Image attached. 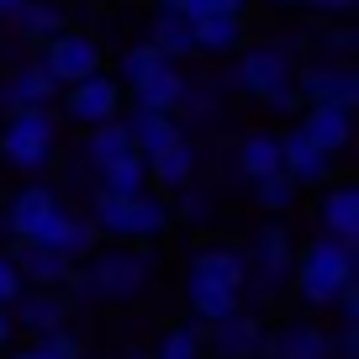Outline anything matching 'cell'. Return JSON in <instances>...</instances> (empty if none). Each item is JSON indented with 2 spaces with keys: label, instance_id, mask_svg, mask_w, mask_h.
I'll use <instances>...</instances> for the list:
<instances>
[{
  "label": "cell",
  "instance_id": "603a6c76",
  "mask_svg": "<svg viewBox=\"0 0 359 359\" xmlns=\"http://www.w3.org/2000/svg\"><path fill=\"white\" fill-rule=\"evenodd\" d=\"M196 164H201V158H196V148H191V143H175V148H164L158 158H148V185H154L158 196H164V191L180 196V191L196 180Z\"/></svg>",
  "mask_w": 359,
  "mask_h": 359
},
{
  "label": "cell",
  "instance_id": "f6af8a7d",
  "mask_svg": "<svg viewBox=\"0 0 359 359\" xmlns=\"http://www.w3.org/2000/svg\"><path fill=\"white\" fill-rule=\"evenodd\" d=\"M122 359H154V354H148V348H137V344H133V348H127Z\"/></svg>",
  "mask_w": 359,
  "mask_h": 359
},
{
  "label": "cell",
  "instance_id": "44dd1931",
  "mask_svg": "<svg viewBox=\"0 0 359 359\" xmlns=\"http://www.w3.org/2000/svg\"><path fill=\"white\" fill-rule=\"evenodd\" d=\"M323 238L359 248V185H333L323 196Z\"/></svg>",
  "mask_w": 359,
  "mask_h": 359
},
{
  "label": "cell",
  "instance_id": "9c48e42d",
  "mask_svg": "<svg viewBox=\"0 0 359 359\" xmlns=\"http://www.w3.org/2000/svg\"><path fill=\"white\" fill-rule=\"evenodd\" d=\"M122 85H116L111 74H90V79H79L74 90H69V101H64V111H69V122H79L90 133V127H106V122H116L122 116Z\"/></svg>",
  "mask_w": 359,
  "mask_h": 359
},
{
  "label": "cell",
  "instance_id": "bcb514c9",
  "mask_svg": "<svg viewBox=\"0 0 359 359\" xmlns=\"http://www.w3.org/2000/svg\"><path fill=\"white\" fill-rule=\"evenodd\" d=\"M11 359H48V354H37V348H22V354H11Z\"/></svg>",
  "mask_w": 359,
  "mask_h": 359
},
{
  "label": "cell",
  "instance_id": "30bf717a",
  "mask_svg": "<svg viewBox=\"0 0 359 359\" xmlns=\"http://www.w3.org/2000/svg\"><path fill=\"white\" fill-rule=\"evenodd\" d=\"M185 280H196V285H217V291L243 296V291H248L243 248H233V243H206V248H196L191 264H185Z\"/></svg>",
  "mask_w": 359,
  "mask_h": 359
},
{
  "label": "cell",
  "instance_id": "f546056e",
  "mask_svg": "<svg viewBox=\"0 0 359 359\" xmlns=\"http://www.w3.org/2000/svg\"><path fill=\"white\" fill-rule=\"evenodd\" d=\"M196 48L201 53H238L243 48V16H201L196 22Z\"/></svg>",
  "mask_w": 359,
  "mask_h": 359
},
{
  "label": "cell",
  "instance_id": "1f68e13d",
  "mask_svg": "<svg viewBox=\"0 0 359 359\" xmlns=\"http://www.w3.org/2000/svg\"><path fill=\"white\" fill-rule=\"evenodd\" d=\"M296 185L285 175H269V180H254V201H259V212H269V217H285L296 206Z\"/></svg>",
  "mask_w": 359,
  "mask_h": 359
},
{
  "label": "cell",
  "instance_id": "d6986e66",
  "mask_svg": "<svg viewBox=\"0 0 359 359\" xmlns=\"http://www.w3.org/2000/svg\"><path fill=\"white\" fill-rule=\"evenodd\" d=\"M11 323H22L27 333L48 338V333H58V327H69V296L64 291H22Z\"/></svg>",
  "mask_w": 359,
  "mask_h": 359
},
{
  "label": "cell",
  "instance_id": "6da1fadb",
  "mask_svg": "<svg viewBox=\"0 0 359 359\" xmlns=\"http://www.w3.org/2000/svg\"><path fill=\"white\" fill-rule=\"evenodd\" d=\"M154 285V254L143 248H106V254H90L85 269H74V280L64 291H74V302H133Z\"/></svg>",
  "mask_w": 359,
  "mask_h": 359
},
{
  "label": "cell",
  "instance_id": "83f0119b",
  "mask_svg": "<svg viewBox=\"0 0 359 359\" xmlns=\"http://www.w3.org/2000/svg\"><path fill=\"white\" fill-rule=\"evenodd\" d=\"M164 69H169V58L158 53V48L133 43V48L122 53V64H116V74H111V79H116L122 90H143L148 79H154V74H164Z\"/></svg>",
  "mask_w": 359,
  "mask_h": 359
},
{
  "label": "cell",
  "instance_id": "ffe728a7",
  "mask_svg": "<svg viewBox=\"0 0 359 359\" xmlns=\"http://www.w3.org/2000/svg\"><path fill=\"white\" fill-rule=\"evenodd\" d=\"M122 127H127V143H133V154H137V158H158L164 148L185 143V133H180V122H175V116L127 111V116H122Z\"/></svg>",
  "mask_w": 359,
  "mask_h": 359
},
{
  "label": "cell",
  "instance_id": "7a4b0ae2",
  "mask_svg": "<svg viewBox=\"0 0 359 359\" xmlns=\"http://www.w3.org/2000/svg\"><path fill=\"white\" fill-rule=\"evenodd\" d=\"M90 227L101 238H116L122 248H143V243H158L175 227V212H169V201L158 191H143V196H101L95 191Z\"/></svg>",
  "mask_w": 359,
  "mask_h": 359
},
{
  "label": "cell",
  "instance_id": "7c38bea8",
  "mask_svg": "<svg viewBox=\"0 0 359 359\" xmlns=\"http://www.w3.org/2000/svg\"><path fill=\"white\" fill-rule=\"evenodd\" d=\"M280 175L291 180L296 191H302V185H327V180H333V158H327L302 127H285L280 133Z\"/></svg>",
  "mask_w": 359,
  "mask_h": 359
},
{
  "label": "cell",
  "instance_id": "ab89813d",
  "mask_svg": "<svg viewBox=\"0 0 359 359\" xmlns=\"http://www.w3.org/2000/svg\"><path fill=\"white\" fill-rule=\"evenodd\" d=\"M323 48H327V53H354V48H359V32H354V27H333V32L323 37Z\"/></svg>",
  "mask_w": 359,
  "mask_h": 359
},
{
  "label": "cell",
  "instance_id": "4dcf8cb0",
  "mask_svg": "<svg viewBox=\"0 0 359 359\" xmlns=\"http://www.w3.org/2000/svg\"><path fill=\"white\" fill-rule=\"evenodd\" d=\"M154 359H206V327L201 323H180L158 338Z\"/></svg>",
  "mask_w": 359,
  "mask_h": 359
},
{
  "label": "cell",
  "instance_id": "9a60e30c",
  "mask_svg": "<svg viewBox=\"0 0 359 359\" xmlns=\"http://www.w3.org/2000/svg\"><path fill=\"white\" fill-rule=\"evenodd\" d=\"M264 323H259L254 312H243L238 306L233 317H222V323L206 327V344L217 348V359H259V348H264Z\"/></svg>",
  "mask_w": 359,
  "mask_h": 359
},
{
  "label": "cell",
  "instance_id": "d4e9b609",
  "mask_svg": "<svg viewBox=\"0 0 359 359\" xmlns=\"http://www.w3.org/2000/svg\"><path fill=\"white\" fill-rule=\"evenodd\" d=\"M148 48H158L164 58H191V53H196V22L158 6L154 27H148Z\"/></svg>",
  "mask_w": 359,
  "mask_h": 359
},
{
  "label": "cell",
  "instance_id": "7402d4cb",
  "mask_svg": "<svg viewBox=\"0 0 359 359\" xmlns=\"http://www.w3.org/2000/svg\"><path fill=\"white\" fill-rule=\"evenodd\" d=\"M238 175H243V180H269V175H280V133L254 127V133L238 137Z\"/></svg>",
  "mask_w": 359,
  "mask_h": 359
},
{
  "label": "cell",
  "instance_id": "836d02e7",
  "mask_svg": "<svg viewBox=\"0 0 359 359\" xmlns=\"http://www.w3.org/2000/svg\"><path fill=\"white\" fill-rule=\"evenodd\" d=\"M175 217H185V222H212V212H217V201L201 191V185H185V191L175 196V206H169Z\"/></svg>",
  "mask_w": 359,
  "mask_h": 359
},
{
  "label": "cell",
  "instance_id": "d6a6232c",
  "mask_svg": "<svg viewBox=\"0 0 359 359\" xmlns=\"http://www.w3.org/2000/svg\"><path fill=\"white\" fill-rule=\"evenodd\" d=\"M248 0H169L164 11H180L191 16V22H201V16H243Z\"/></svg>",
  "mask_w": 359,
  "mask_h": 359
},
{
  "label": "cell",
  "instance_id": "3957f363",
  "mask_svg": "<svg viewBox=\"0 0 359 359\" xmlns=\"http://www.w3.org/2000/svg\"><path fill=\"white\" fill-rule=\"evenodd\" d=\"M354 269H359V248L333 243V238L317 233L306 248H296V269H291V285L306 306H333L344 285H354Z\"/></svg>",
  "mask_w": 359,
  "mask_h": 359
},
{
  "label": "cell",
  "instance_id": "8fae6325",
  "mask_svg": "<svg viewBox=\"0 0 359 359\" xmlns=\"http://www.w3.org/2000/svg\"><path fill=\"white\" fill-rule=\"evenodd\" d=\"M37 243H43V248H53L58 259H69L74 269L85 264L90 254H101V233L90 227V217H79V212H64V206H58V212L48 217V227L37 233Z\"/></svg>",
  "mask_w": 359,
  "mask_h": 359
},
{
  "label": "cell",
  "instance_id": "b9f144b4",
  "mask_svg": "<svg viewBox=\"0 0 359 359\" xmlns=\"http://www.w3.org/2000/svg\"><path fill=\"white\" fill-rule=\"evenodd\" d=\"M306 6H312V11H323V16H348L359 0H306Z\"/></svg>",
  "mask_w": 359,
  "mask_h": 359
},
{
  "label": "cell",
  "instance_id": "2e32d148",
  "mask_svg": "<svg viewBox=\"0 0 359 359\" xmlns=\"http://www.w3.org/2000/svg\"><path fill=\"white\" fill-rule=\"evenodd\" d=\"M11 259H16L22 285H32V291H64V285L74 280V264H69V259H58L53 248H43V243L11 248Z\"/></svg>",
  "mask_w": 359,
  "mask_h": 359
},
{
  "label": "cell",
  "instance_id": "cb8c5ba5",
  "mask_svg": "<svg viewBox=\"0 0 359 359\" xmlns=\"http://www.w3.org/2000/svg\"><path fill=\"white\" fill-rule=\"evenodd\" d=\"M180 101H185V74L175 64L164 74H154L143 90H133V111H148V116H175Z\"/></svg>",
  "mask_w": 359,
  "mask_h": 359
},
{
  "label": "cell",
  "instance_id": "f35d334b",
  "mask_svg": "<svg viewBox=\"0 0 359 359\" xmlns=\"http://www.w3.org/2000/svg\"><path fill=\"white\" fill-rule=\"evenodd\" d=\"M333 306H338V317H344V327H359V280H354V285H344Z\"/></svg>",
  "mask_w": 359,
  "mask_h": 359
},
{
  "label": "cell",
  "instance_id": "ba28073f",
  "mask_svg": "<svg viewBox=\"0 0 359 359\" xmlns=\"http://www.w3.org/2000/svg\"><path fill=\"white\" fill-rule=\"evenodd\" d=\"M296 95L302 106H338V111H354L359 106V74L344 58H323V64L296 69Z\"/></svg>",
  "mask_w": 359,
  "mask_h": 359
},
{
  "label": "cell",
  "instance_id": "ac0fdd59",
  "mask_svg": "<svg viewBox=\"0 0 359 359\" xmlns=\"http://www.w3.org/2000/svg\"><path fill=\"white\" fill-rule=\"evenodd\" d=\"M259 359H333V338H327L317 323H291L275 338H264Z\"/></svg>",
  "mask_w": 359,
  "mask_h": 359
},
{
  "label": "cell",
  "instance_id": "d590c367",
  "mask_svg": "<svg viewBox=\"0 0 359 359\" xmlns=\"http://www.w3.org/2000/svg\"><path fill=\"white\" fill-rule=\"evenodd\" d=\"M22 291H27V285H22V275H16V259L0 254V312L16 306V296H22Z\"/></svg>",
  "mask_w": 359,
  "mask_h": 359
},
{
  "label": "cell",
  "instance_id": "60d3db41",
  "mask_svg": "<svg viewBox=\"0 0 359 359\" xmlns=\"http://www.w3.org/2000/svg\"><path fill=\"white\" fill-rule=\"evenodd\" d=\"M333 359H359V327H344L333 338Z\"/></svg>",
  "mask_w": 359,
  "mask_h": 359
},
{
  "label": "cell",
  "instance_id": "e575fe53",
  "mask_svg": "<svg viewBox=\"0 0 359 359\" xmlns=\"http://www.w3.org/2000/svg\"><path fill=\"white\" fill-rule=\"evenodd\" d=\"M37 354H48V359H79L85 354V338L74 333V327H58V333H48V338H37Z\"/></svg>",
  "mask_w": 359,
  "mask_h": 359
},
{
  "label": "cell",
  "instance_id": "484cf974",
  "mask_svg": "<svg viewBox=\"0 0 359 359\" xmlns=\"http://www.w3.org/2000/svg\"><path fill=\"white\" fill-rule=\"evenodd\" d=\"M11 22H16V32H22L27 43H37V48H48L64 32V11H58L53 0H22V11H16Z\"/></svg>",
  "mask_w": 359,
  "mask_h": 359
},
{
  "label": "cell",
  "instance_id": "7dc6e473",
  "mask_svg": "<svg viewBox=\"0 0 359 359\" xmlns=\"http://www.w3.org/2000/svg\"><path fill=\"white\" fill-rule=\"evenodd\" d=\"M158 6H169V0H158Z\"/></svg>",
  "mask_w": 359,
  "mask_h": 359
},
{
  "label": "cell",
  "instance_id": "f1b7e54d",
  "mask_svg": "<svg viewBox=\"0 0 359 359\" xmlns=\"http://www.w3.org/2000/svg\"><path fill=\"white\" fill-rule=\"evenodd\" d=\"M95 180H101V196H143L148 191V158L127 154L116 164H106Z\"/></svg>",
  "mask_w": 359,
  "mask_h": 359
},
{
  "label": "cell",
  "instance_id": "5bb4252c",
  "mask_svg": "<svg viewBox=\"0 0 359 359\" xmlns=\"http://www.w3.org/2000/svg\"><path fill=\"white\" fill-rule=\"evenodd\" d=\"M58 101V85L48 79V69L37 64H22V69H11V74L0 79V106H6V116H16V111H48V106Z\"/></svg>",
  "mask_w": 359,
  "mask_h": 359
},
{
  "label": "cell",
  "instance_id": "7bdbcfd3",
  "mask_svg": "<svg viewBox=\"0 0 359 359\" xmlns=\"http://www.w3.org/2000/svg\"><path fill=\"white\" fill-rule=\"evenodd\" d=\"M11 333H16V323H11V312H0V348L11 344Z\"/></svg>",
  "mask_w": 359,
  "mask_h": 359
},
{
  "label": "cell",
  "instance_id": "4316f807",
  "mask_svg": "<svg viewBox=\"0 0 359 359\" xmlns=\"http://www.w3.org/2000/svg\"><path fill=\"white\" fill-rule=\"evenodd\" d=\"M85 164L95 169V175H101L106 164H116V158H127L133 154V143H127V127H122V116H116V122H106V127H90L85 133Z\"/></svg>",
  "mask_w": 359,
  "mask_h": 359
},
{
  "label": "cell",
  "instance_id": "277c9868",
  "mask_svg": "<svg viewBox=\"0 0 359 359\" xmlns=\"http://www.w3.org/2000/svg\"><path fill=\"white\" fill-rule=\"evenodd\" d=\"M53 154H58L53 111H16V116H6V127H0V158H6L16 175H37V169H48Z\"/></svg>",
  "mask_w": 359,
  "mask_h": 359
},
{
  "label": "cell",
  "instance_id": "5b68a950",
  "mask_svg": "<svg viewBox=\"0 0 359 359\" xmlns=\"http://www.w3.org/2000/svg\"><path fill=\"white\" fill-rule=\"evenodd\" d=\"M243 264H248V285H254L259 302L280 296L285 285H291V269H296V243H291V233H285L280 222L259 227L254 243L243 248Z\"/></svg>",
  "mask_w": 359,
  "mask_h": 359
},
{
  "label": "cell",
  "instance_id": "8d00e7d4",
  "mask_svg": "<svg viewBox=\"0 0 359 359\" xmlns=\"http://www.w3.org/2000/svg\"><path fill=\"white\" fill-rule=\"evenodd\" d=\"M180 106H185L191 116H201V122L217 116V101H212V90H206V85H185V101H180Z\"/></svg>",
  "mask_w": 359,
  "mask_h": 359
},
{
  "label": "cell",
  "instance_id": "e0dca14e",
  "mask_svg": "<svg viewBox=\"0 0 359 359\" xmlns=\"http://www.w3.org/2000/svg\"><path fill=\"white\" fill-rule=\"evenodd\" d=\"M296 127H302L327 158H338L348 143H354V111H338V106H302Z\"/></svg>",
  "mask_w": 359,
  "mask_h": 359
},
{
  "label": "cell",
  "instance_id": "52a82bcc",
  "mask_svg": "<svg viewBox=\"0 0 359 359\" xmlns=\"http://www.w3.org/2000/svg\"><path fill=\"white\" fill-rule=\"evenodd\" d=\"M37 64L48 69V79H53L58 90H74L79 79L101 74L106 53H101V43H95L90 32H74V27H64V32H58L53 43L43 48V58H37Z\"/></svg>",
  "mask_w": 359,
  "mask_h": 359
},
{
  "label": "cell",
  "instance_id": "ee69618b",
  "mask_svg": "<svg viewBox=\"0 0 359 359\" xmlns=\"http://www.w3.org/2000/svg\"><path fill=\"white\" fill-rule=\"evenodd\" d=\"M16 11H22V0H0V22H11Z\"/></svg>",
  "mask_w": 359,
  "mask_h": 359
},
{
  "label": "cell",
  "instance_id": "74e56055",
  "mask_svg": "<svg viewBox=\"0 0 359 359\" xmlns=\"http://www.w3.org/2000/svg\"><path fill=\"white\" fill-rule=\"evenodd\" d=\"M259 106H269L275 116H302V95H296V85L275 90V95H269V101H259Z\"/></svg>",
  "mask_w": 359,
  "mask_h": 359
},
{
  "label": "cell",
  "instance_id": "8992f818",
  "mask_svg": "<svg viewBox=\"0 0 359 359\" xmlns=\"http://www.w3.org/2000/svg\"><path fill=\"white\" fill-rule=\"evenodd\" d=\"M296 37H280V43H248L238 48V85L254 95V101H269L275 90L296 85Z\"/></svg>",
  "mask_w": 359,
  "mask_h": 359
},
{
  "label": "cell",
  "instance_id": "4fadbf2b",
  "mask_svg": "<svg viewBox=\"0 0 359 359\" xmlns=\"http://www.w3.org/2000/svg\"><path fill=\"white\" fill-rule=\"evenodd\" d=\"M58 212V196L48 191V185H22V191L11 196V206H6V233H11V243H37V233L48 227V217Z\"/></svg>",
  "mask_w": 359,
  "mask_h": 359
}]
</instances>
